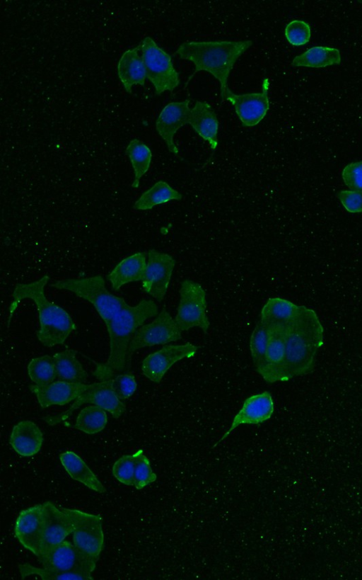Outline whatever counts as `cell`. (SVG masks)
I'll use <instances>...</instances> for the list:
<instances>
[{
  "instance_id": "277c9868",
  "label": "cell",
  "mask_w": 362,
  "mask_h": 580,
  "mask_svg": "<svg viewBox=\"0 0 362 580\" xmlns=\"http://www.w3.org/2000/svg\"><path fill=\"white\" fill-rule=\"evenodd\" d=\"M252 45V40L184 42L177 49L175 55L194 64V74L205 71L215 77L219 81L223 98L235 63Z\"/></svg>"
},
{
  "instance_id": "83f0119b",
  "label": "cell",
  "mask_w": 362,
  "mask_h": 580,
  "mask_svg": "<svg viewBox=\"0 0 362 580\" xmlns=\"http://www.w3.org/2000/svg\"><path fill=\"white\" fill-rule=\"evenodd\" d=\"M341 54L335 47L315 46L296 56L291 64L295 67L323 68L341 62Z\"/></svg>"
},
{
  "instance_id": "d590c367",
  "label": "cell",
  "mask_w": 362,
  "mask_h": 580,
  "mask_svg": "<svg viewBox=\"0 0 362 580\" xmlns=\"http://www.w3.org/2000/svg\"><path fill=\"white\" fill-rule=\"evenodd\" d=\"M139 454L134 472V487L141 489L154 482L157 476L153 471L149 459L145 455L143 450H138Z\"/></svg>"
},
{
  "instance_id": "603a6c76",
  "label": "cell",
  "mask_w": 362,
  "mask_h": 580,
  "mask_svg": "<svg viewBox=\"0 0 362 580\" xmlns=\"http://www.w3.org/2000/svg\"><path fill=\"white\" fill-rule=\"evenodd\" d=\"M9 443L19 455L31 457L40 450L43 443V434L35 423L23 420L13 427Z\"/></svg>"
},
{
  "instance_id": "44dd1931",
  "label": "cell",
  "mask_w": 362,
  "mask_h": 580,
  "mask_svg": "<svg viewBox=\"0 0 362 580\" xmlns=\"http://www.w3.org/2000/svg\"><path fill=\"white\" fill-rule=\"evenodd\" d=\"M188 124L206 142L212 151L218 146V120L216 114L206 101H196L191 108Z\"/></svg>"
},
{
  "instance_id": "4fadbf2b",
  "label": "cell",
  "mask_w": 362,
  "mask_h": 580,
  "mask_svg": "<svg viewBox=\"0 0 362 580\" xmlns=\"http://www.w3.org/2000/svg\"><path fill=\"white\" fill-rule=\"evenodd\" d=\"M175 260L169 254L150 249L147 252V263L141 281L143 290L158 302L167 292Z\"/></svg>"
},
{
  "instance_id": "ba28073f",
  "label": "cell",
  "mask_w": 362,
  "mask_h": 580,
  "mask_svg": "<svg viewBox=\"0 0 362 580\" xmlns=\"http://www.w3.org/2000/svg\"><path fill=\"white\" fill-rule=\"evenodd\" d=\"M182 330L165 308L150 323L141 326L134 334L128 348L126 370H129L133 354L145 347L163 345L182 339Z\"/></svg>"
},
{
  "instance_id": "6da1fadb",
  "label": "cell",
  "mask_w": 362,
  "mask_h": 580,
  "mask_svg": "<svg viewBox=\"0 0 362 580\" xmlns=\"http://www.w3.org/2000/svg\"><path fill=\"white\" fill-rule=\"evenodd\" d=\"M49 280V277L45 275L30 283H17L8 308V319L23 300L28 299L33 301L37 307L40 324L36 333L37 339L44 346L53 347L63 344L76 326L64 308L46 297L45 288Z\"/></svg>"
},
{
  "instance_id": "9c48e42d",
  "label": "cell",
  "mask_w": 362,
  "mask_h": 580,
  "mask_svg": "<svg viewBox=\"0 0 362 580\" xmlns=\"http://www.w3.org/2000/svg\"><path fill=\"white\" fill-rule=\"evenodd\" d=\"M60 508L70 516L73 522L74 545L97 562L104 545L102 517L76 508Z\"/></svg>"
},
{
  "instance_id": "8992f818",
  "label": "cell",
  "mask_w": 362,
  "mask_h": 580,
  "mask_svg": "<svg viewBox=\"0 0 362 580\" xmlns=\"http://www.w3.org/2000/svg\"><path fill=\"white\" fill-rule=\"evenodd\" d=\"M142 56L146 78L151 82L155 93L160 95L166 91H173L180 84L171 57L161 49L151 37L144 38L139 45Z\"/></svg>"
},
{
  "instance_id": "f35d334b",
  "label": "cell",
  "mask_w": 362,
  "mask_h": 580,
  "mask_svg": "<svg viewBox=\"0 0 362 580\" xmlns=\"http://www.w3.org/2000/svg\"><path fill=\"white\" fill-rule=\"evenodd\" d=\"M344 184L353 191H362V161L348 164L342 170Z\"/></svg>"
},
{
  "instance_id": "1f68e13d",
  "label": "cell",
  "mask_w": 362,
  "mask_h": 580,
  "mask_svg": "<svg viewBox=\"0 0 362 580\" xmlns=\"http://www.w3.org/2000/svg\"><path fill=\"white\" fill-rule=\"evenodd\" d=\"M28 374L35 385H46L57 378L53 356L44 355L33 358L28 363Z\"/></svg>"
},
{
  "instance_id": "52a82bcc",
  "label": "cell",
  "mask_w": 362,
  "mask_h": 580,
  "mask_svg": "<svg viewBox=\"0 0 362 580\" xmlns=\"http://www.w3.org/2000/svg\"><path fill=\"white\" fill-rule=\"evenodd\" d=\"M180 300L175 321L182 331L201 329L206 334L210 322L206 314V295L202 286L193 280H185L179 290Z\"/></svg>"
},
{
  "instance_id": "9a60e30c",
  "label": "cell",
  "mask_w": 362,
  "mask_h": 580,
  "mask_svg": "<svg viewBox=\"0 0 362 580\" xmlns=\"http://www.w3.org/2000/svg\"><path fill=\"white\" fill-rule=\"evenodd\" d=\"M45 514L43 504L21 511L15 523L14 533L20 543L36 557L43 538Z\"/></svg>"
},
{
  "instance_id": "d4e9b609",
  "label": "cell",
  "mask_w": 362,
  "mask_h": 580,
  "mask_svg": "<svg viewBox=\"0 0 362 580\" xmlns=\"http://www.w3.org/2000/svg\"><path fill=\"white\" fill-rule=\"evenodd\" d=\"M300 305L281 298L271 297L263 306L259 321L269 329H285L297 316Z\"/></svg>"
},
{
  "instance_id": "5bb4252c",
  "label": "cell",
  "mask_w": 362,
  "mask_h": 580,
  "mask_svg": "<svg viewBox=\"0 0 362 580\" xmlns=\"http://www.w3.org/2000/svg\"><path fill=\"white\" fill-rule=\"evenodd\" d=\"M42 567L59 572L92 573L96 562L80 551L74 543L64 540L45 555L37 557Z\"/></svg>"
},
{
  "instance_id": "2e32d148",
  "label": "cell",
  "mask_w": 362,
  "mask_h": 580,
  "mask_svg": "<svg viewBox=\"0 0 362 580\" xmlns=\"http://www.w3.org/2000/svg\"><path fill=\"white\" fill-rule=\"evenodd\" d=\"M274 411V402L269 392L264 391L249 397L244 401L230 426L214 446L225 440L239 426L264 423L272 417Z\"/></svg>"
},
{
  "instance_id": "8fae6325",
  "label": "cell",
  "mask_w": 362,
  "mask_h": 580,
  "mask_svg": "<svg viewBox=\"0 0 362 580\" xmlns=\"http://www.w3.org/2000/svg\"><path fill=\"white\" fill-rule=\"evenodd\" d=\"M262 86L260 92L244 94H236L228 87L226 89L222 98L228 101L234 107L235 113L244 127L257 125L264 119L269 110V81L267 78L264 79Z\"/></svg>"
},
{
  "instance_id": "ab89813d",
  "label": "cell",
  "mask_w": 362,
  "mask_h": 580,
  "mask_svg": "<svg viewBox=\"0 0 362 580\" xmlns=\"http://www.w3.org/2000/svg\"><path fill=\"white\" fill-rule=\"evenodd\" d=\"M337 197L346 211L362 212V191L343 190L338 192Z\"/></svg>"
},
{
  "instance_id": "30bf717a",
  "label": "cell",
  "mask_w": 362,
  "mask_h": 580,
  "mask_svg": "<svg viewBox=\"0 0 362 580\" xmlns=\"http://www.w3.org/2000/svg\"><path fill=\"white\" fill-rule=\"evenodd\" d=\"M84 404L99 406L115 419L121 416L126 410L125 404L115 394L107 380L90 384V387L81 394L66 411L47 416L44 419L49 425H56L68 419L76 409Z\"/></svg>"
},
{
  "instance_id": "cb8c5ba5",
  "label": "cell",
  "mask_w": 362,
  "mask_h": 580,
  "mask_svg": "<svg viewBox=\"0 0 362 580\" xmlns=\"http://www.w3.org/2000/svg\"><path fill=\"white\" fill-rule=\"evenodd\" d=\"M140 48L136 47L126 50L122 55L117 63V75L124 90L131 93L134 85L144 86L146 72Z\"/></svg>"
},
{
  "instance_id": "484cf974",
  "label": "cell",
  "mask_w": 362,
  "mask_h": 580,
  "mask_svg": "<svg viewBox=\"0 0 362 580\" xmlns=\"http://www.w3.org/2000/svg\"><path fill=\"white\" fill-rule=\"evenodd\" d=\"M59 460L73 479L96 492L103 493L106 491L102 482L78 455L73 451H66L59 455Z\"/></svg>"
},
{
  "instance_id": "3957f363",
  "label": "cell",
  "mask_w": 362,
  "mask_h": 580,
  "mask_svg": "<svg viewBox=\"0 0 362 580\" xmlns=\"http://www.w3.org/2000/svg\"><path fill=\"white\" fill-rule=\"evenodd\" d=\"M284 339L288 380L311 373L324 342V328L317 313L300 305L297 316L284 329Z\"/></svg>"
},
{
  "instance_id": "d6986e66",
  "label": "cell",
  "mask_w": 362,
  "mask_h": 580,
  "mask_svg": "<svg viewBox=\"0 0 362 580\" xmlns=\"http://www.w3.org/2000/svg\"><path fill=\"white\" fill-rule=\"evenodd\" d=\"M43 506L45 527L42 545L37 557L45 555L65 540L74 530L73 522L67 513L50 501L43 503Z\"/></svg>"
},
{
  "instance_id": "d6a6232c",
  "label": "cell",
  "mask_w": 362,
  "mask_h": 580,
  "mask_svg": "<svg viewBox=\"0 0 362 580\" xmlns=\"http://www.w3.org/2000/svg\"><path fill=\"white\" fill-rule=\"evenodd\" d=\"M269 336V329L259 320L256 324L250 339V351L252 364L259 373L263 366Z\"/></svg>"
},
{
  "instance_id": "e575fe53",
  "label": "cell",
  "mask_w": 362,
  "mask_h": 580,
  "mask_svg": "<svg viewBox=\"0 0 362 580\" xmlns=\"http://www.w3.org/2000/svg\"><path fill=\"white\" fill-rule=\"evenodd\" d=\"M139 451L124 455L113 464L112 472L117 480L127 486H134V472Z\"/></svg>"
},
{
  "instance_id": "f546056e",
  "label": "cell",
  "mask_w": 362,
  "mask_h": 580,
  "mask_svg": "<svg viewBox=\"0 0 362 580\" xmlns=\"http://www.w3.org/2000/svg\"><path fill=\"white\" fill-rule=\"evenodd\" d=\"M125 154L128 157L132 169L134 178L132 183L133 188H139L141 178L148 171L152 152L150 148L141 140L134 138L130 140L125 149Z\"/></svg>"
},
{
  "instance_id": "7a4b0ae2",
  "label": "cell",
  "mask_w": 362,
  "mask_h": 580,
  "mask_svg": "<svg viewBox=\"0 0 362 580\" xmlns=\"http://www.w3.org/2000/svg\"><path fill=\"white\" fill-rule=\"evenodd\" d=\"M158 314V307L152 300H141L134 306L127 304L106 326L109 356L105 363L97 364L93 375L100 381L107 380L126 370L127 354L134 334L148 319Z\"/></svg>"
},
{
  "instance_id": "836d02e7",
  "label": "cell",
  "mask_w": 362,
  "mask_h": 580,
  "mask_svg": "<svg viewBox=\"0 0 362 580\" xmlns=\"http://www.w3.org/2000/svg\"><path fill=\"white\" fill-rule=\"evenodd\" d=\"M22 579L32 575L40 576L42 579H93L92 573L86 572H59L46 568H39L28 563L18 566Z\"/></svg>"
},
{
  "instance_id": "7402d4cb",
  "label": "cell",
  "mask_w": 362,
  "mask_h": 580,
  "mask_svg": "<svg viewBox=\"0 0 362 580\" xmlns=\"http://www.w3.org/2000/svg\"><path fill=\"white\" fill-rule=\"evenodd\" d=\"M147 263V253L136 252L121 260L107 275L113 290L123 285L142 281Z\"/></svg>"
},
{
  "instance_id": "4dcf8cb0",
  "label": "cell",
  "mask_w": 362,
  "mask_h": 580,
  "mask_svg": "<svg viewBox=\"0 0 362 580\" xmlns=\"http://www.w3.org/2000/svg\"><path fill=\"white\" fill-rule=\"evenodd\" d=\"M107 423V411L99 406L93 404L80 411L74 426L86 434L92 435L102 431Z\"/></svg>"
},
{
  "instance_id": "4316f807",
  "label": "cell",
  "mask_w": 362,
  "mask_h": 580,
  "mask_svg": "<svg viewBox=\"0 0 362 580\" xmlns=\"http://www.w3.org/2000/svg\"><path fill=\"white\" fill-rule=\"evenodd\" d=\"M77 351L67 348L53 355L57 379L74 383H85L88 375L76 358Z\"/></svg>"
},
{
  "instance_id": "5b68a950",
  "label": "cell",
  "mask_w": 362,
  "mask_h": 580,
  "mask_svg": "<svg viewBox=\"0 0 362 580\" xmlns=\"http://www.w3.org/2000/svg\"><path fill=\"white\" fill-rule=\"evenodd\" d=\"M50 287L69 291L90 302L105 326L127 304L124 298L107 290L101 275L59 280L50 284Z\"/></svg>"
},
{
  "instance_id": "f1b7e54d",
  "label": "cell",
  "mask_w": 362,
  "mask_h": 580,
  "mask_svg": "<svg viewBox=\"0 0 362 580\" xmlns=\"http://www.w3.org/2000/svg\"><path fill=\"white\" fill-rule=\"evenodd\" d=\"M182 198V194L168 183L159 181L140 195L134 202L133 208L136 210H151L156 205L180 200Z\"/></svg>"
},
{
  "instance_id": "ffe728a7",
  "label": "cell",
  "mask_w": 362,
  "mask_h": 580,
  "mask_svg": "<svg viewBox=\"0 0 362 580\" xmlns=\"http://www.w3.org/2000/svg\"><path fill=\"white\" fill-rule=\"evenodd\" d=\"M90 386V384L58 380L46 385H30L28 388L36 397L40 406L45 409L53 405L63 406L74 401Z\"/></svg>"
},
{
  "instance_id": "e0dca14e",
  "label": "cell",
  "mask_w": 362,
  "mask_h": 580,
  "mask_svg": "<svg viewBox=\"0 0 362 580\" xmlns=\"http://www.w3.org/2000/svg\"><path fill=\"white\" fill-rule=\"evenodd\" d=\"M284 329H269V336L264 361L259 373L267 383L288 380Z\"/></svg>"
},
{
  "instance_id": "ac0fdd59",
  "label": "cell",
  "mask_w": 362,
  "mask_h": 580,
  "mask_svg": "<svg viewBox=\"0 0 362 580\" xmlns=\"http://www.w3.org/2000/svg\"><path fill=\"white\" fill-rule=\"evenodd\" d=\"M189 103V99L169 103L162 109L156 122L157 132L168 150L175 155L179 154V149L174 142V136L180 128L188 124Z\"/></svg>"
},
{
  "instance_id": "8d00e7d4",
  "label": "cell",
  "mask_w": 362,
  "mask_h": 580,
  "mask_svg": "<svg viewBox=\"0 0 362 580\" xmlns=\"http://www.w3.org/2000/svg\"><path fill=\"white\" fill-rule=\"evenodd\" d=\"M108 380L112 390L120 400L130 398L137 388L135 377L130 373H121Z\"/></svg>"
},
{
  "instance_id": "74e56055",
  "label": "cell",
  "mask_w": 362,
  "mask_h": 580,
  "mask_svg": "<svg viewBox=\"0 0 362 580\" xmlns=\"http://www.w3.org/2000/svg\"><path fill=\"white\" fill-rule=\"evenodd\" d=\"M287 41L293 46H302L307 44L311 38L310 25L304 21L293 20L289 22L284 30Z\"/></svg>"
},
{
  "instance_id": "7c38bea8",
  "label": "cell",
  "mask_w": 362,
  "mask_h": 580,
  "mask_svg": "<svg viewBox=\"0 0 362 580\" xmlns=\"http://www.w3.org/2000/svg\"><path fill=\"white\" fill-rule=\"evenodd\" d=\"M198 349L197 346L189 342L165 345L143 360L141 372L150 381L159 383L174 364L194 356Z\"/></svg>"
}]
</instances>
